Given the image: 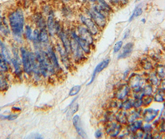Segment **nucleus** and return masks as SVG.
Here are the masks:
<instances>
[{
	"label": "nucleus",
	"mask_w": 165,
	"mask_h": 139,
	"mask_svg": "<svg viewBox=\"0 0 165 139\" xmlns=\"http://www.w3.org/2000/svg\"><path fill=\"white\" fill-rule=\"evenodd\" d=\"M8 20L11 30L13 35L16 38H21L24 29L25 18L24 13L21 9H16L9 14Z\"/></svg>",
	"instance_id": "f257e3e1"
},
{
	"label": "nucleus",
	"mask_w": 165,
	"mask_h": 139,
	"mask_svg": "<svg viewBox=\"0 0 165 139\" xmlns=\"http://www.w3.org/2000/svg\"><path fill=\"white\" fill-rule=\"evenodd\" d=\"M35 54L39 62V66L41 74L43 76L46 77L49 73L53 74L55 69L51 62L47 51H44L41 48L36 50Z\"/></svg>",
	"instance_id": "f03ea898"
},
{
	"label": "nucleus",
	"mask_w": 165,
	"mask_h": 139,
	"mask_svg": "<svg viewBox=\"0 0 165 139\" xmlns=\"http://www.w3.org/2000/svg\"><path fill=\"white\" fill-rule=\"evenodd\" d=\"M87 14L94 21L95 24L100 29H102L106 27L107 22V17L102 14L94 6L87 10Z\"/></svg>",
	"instance_id": "7ed1b4c3"
},
{
	"label": "nucleus",
	"mask_w": 165,
	"mask_h": 139,
	"mask_svg": "<svg viewBox=\"0 0 165 139\" xmlns=\"http://www.w3.org/2000/svg\"><path fill=\"white\" fill-rule=\"evenodd\" d=\"M21 61L24 72L29 75L32 72V52L28 51L26 48H20Z\"/></svg>",
	"instance_id": "20e7f679"
},
{
	"label": "nucleus",
	"mask_w": 165,
	"mask_h": 139,
	"mask_svg": "<svg viewBox=\"0 0 165 139\" xmlns=\"http://www.w3.org/2000/svg\"><path fill=\"white\" fill-rule=\"evenodd\" d=\"M71 38V55H72L74 60L76 62H80L84 60L85 56L84 53L82 49L79 46V44L77 43L76 40Z\"/></svg>",
	"instance_id": "39448f33"
},
{
	"label": "nucleus",
	"mask_w": 165,
	"mask_h": 139,
	"mask_svg": "<svg viewBox=\"0 0 165 139\" xmlns=\"http://www.w3.org/2000/svg\"><path fill=\"white\" fill-rule=\"evenodd\" d=\"M80 21L82 24L87 28L93 37L98 35L99 33L100 28L95 24L94 21L91 17L86 15H81Z\"/></svg>",
	"instance_id": "423d86ee"
},
{
	"label": "nucleus",
	"mask_w": 165,
	"mask_h": 139,
	"mask_svg": "<svg viewBox=\"0 0 165 139\" xmlns=\"http://www.w3.org/2000/svg\"><path fill=\"white\" fill-rule=\"evenodd\" d=\"M13 56L12 57V61H11V64H12L14 68V72L17 76H21L22 74V69H21V63L22 61L20 59L19 50H18L16 46L13 47Z\"/></svg>",
	"instance_id": "0eeeda50"
},
{
	"label": "nucleus",
	"mask_w": 165,
	"mask_h": 139,
	"mask_svg": "<svg viewBox=\"0 0 165 139\" xmlns=\"http://www.w3.org/2000/svg\"><path fill=\"white\" fill-rule=\"evenodd\" d=\"M47 30L50 36H54L55 34L57 33L60 27L59 22L55 20L54 14L49 15L47 20Z\"/></svg>",
	"instance_id": "6e6552de"
},
{
	"label": "nucleus",
	"mask_w": 165,
	"mask_h": 139,
	"mask_svg": "<svg viewBox=\"0 0 165 139\" xmlns=\"http://www.w3.org/2000/svg\"><path fill=\"white\" fill-rule=\"evenodd\" d=\"M144 84V79L138 74H132L130 75L129 79V86L133 90L141 89Z\"/></svg>",
	"instance_id": "1a4fd4ad"
},
{
	"label": "nucleus",
	"mask_w": 165,
	"mask_h": 139,
	"mask_svg": "<svg viewBox=\"0 0 165 139\" xmlns=\"http://www.w3.org/2000/svg\"><path fill=\"white\" fill-rule=\"evenodd\" d=\"M70 36L75 39L77 43L79 44V46H80L82 50L84 53V54L89 55L91 51V45L89 44L87 42L85 41L83 39L79 37L78 33L75 31L72 30L70 33Z\"/></svg>",
	"instance_id": "9d476101"
},
{
	"label": "nucleus",
	"mask_w": 165,
	"mask_h": 139,
	"mask_svg": "<svg viewBox=\"0 0 165 139\" xmlns=\"http://www.w3.org/2000/svg\"><path fill=\"white\" fill-rule=\"evenodd\" d=\"M76 30L78 32V35L79 37L85 40V41L87 42L91 45H93L94 43L93 36L83 25H79L76 28Z\"/></svg>",
	"instance_id": "9b49d317"
},
{
	"label": "nucleus",
	"mask_w": 165,
	"mask_h": 139,
	"mask_svg": "<svg viewBox=\"0 0 165 139\" xmlns=\"http://www.w3.org/2000/svg\"><path fill=\"white\" fill-rule=\"evenodd\" d=\"M106 132L107 135L111 137H117L122 130L121 124L119 123H108L105 127Z\"/></svg>",
	"instance_id": "f8f14e48"
},
{
	"label": "nucleus",
	"mask_w": 165,
	"mask_h": 139,
	"mask_svg": "<svg viewBox=\"0 0 165 139\" xmlns=\"http://www.w3.org/2000/svg\"><path fill=\"white\" fill-rule=\"evenodd\" d=\"M56 49H57L59 53L60 54L61 60L63 62L64 65L66 69H70L71 66L70 64V60L69 58V54H68L66 51L65 50L63 45H61L60 43H58L56 45Z\"/></svg>",
	"instance_id": "ddd939ff"
},
{
	"label": "nucleus",
	"mask_w": 165,
	"mask_h": 139,
	"mask_svg": "<svg viewBox=\"0 0 165 139\" xmlns=\"http://www.w3.org/2000/svg\"><path fill=\"white\" fill-rule=\"evenodd\" d=\"M61 40V44L67 53L71 55V38L63 30H61L57 33Z\"/></svg>",
	"instance_id": "4468645a"
},
{
	"label": "nucleus",
	"mask_w": 165,
	"mask_h": 139,
	"mask_svg": "<svg viewBox=\"0 0 165 139\" xmlns=\"http://www.w3.org/2000/svg\"><path fill=\"white\" fill-rule=\"evenodd\" d=\"M110 62H111V60L109 58H107V59L104 60L101 62H99L98 65L96 66V67L94 69V71H93V74H92L91 79V80L87 84L88 85H90L91 84H92L93 82V81L94 80V79L96 78V75H97L98 73H99L100 72L103 71L104 69H105L108 66H109Z\"/></svg>",
	"instance_id": "2eb2a0df"
},
{
	"label": "nucleus",
	"mask_w": 165,
	"mask_h": 139,
	"mask_svg": "<svg viewBox=\"0 0 165 139\" xmlns=\"http://www.w3.org/2000/svg\"><path fill=\"white\" fill-rule=\"evenodd\" d=\"M130 88L127 85L124 84L119 87L115 92V98L119 100H123L129 96Z\"/></svg>",
	"instance_id": "dca6fc26"
},
{
	"label": "nucleus",
	"mask_w": 165,
	"mask_h": 139,
	"mask_svg": "<svg viewBox=\"0 0 165 139\" xmlns=\"http://www.w3.org/2000/svg\"><path fill=\"white\" fill-rule=\"evenodd\" d=\"M134 46V45L132 42H129V43H126L123 46V48H122L121 51L120 52V53L118 55L117 59L118 60L124 59V58H127V57H129L130 55H131V54L132 53Z\"/></svg>",
	"instance_id": "f3484780"
},
{
	"label": "nucleus",
	"mask_w": 165,
	"mask_h": 139,
	"mask_svg": "<svg viewBox=\"0 0 165 139\" xmlns=\"http://www.w3.org/2000/svg\"><path fill=\"white\" fill-rule=\"evenodd\" d=\"M73 123L74 126H75V127L77 133L79 136L83 138H88L86 132H85V131L84 130V129L83 128L80 118H79L78 115L74 116L73 118Z\"/></svg>",
	"instance_id": "a211bd4d"
},
{
	"label": "nucleus",
	"mask_w": 165,
	"mask_h": 139,
	"mask_svg": "<svg viewBox=\"0 0 165 139\" xmlns=\"http://www.w3.org/2000/svg\"><path fill=\"white\" fill-rule=\"evenodd\" d=\"M47 53L49 56V58H50L51 62H52L55 70H59L60 67V65H59V62L58 58H57V57H56V55L55 53V51L52 46H48Z\"/></svg>",
	"instance_id": "6ab92c4d"
},
{
	"label": "nucleus",
	"mask_w": 165,
	"mask_h": 139,
	"mask_svg": "<svg viewBox=\"0 0 165 139\" xmlns=\"http://www.w3.org/2000/svg\"><path fill=\"white\" fill-rule=\"evenodd\" d=\"M159 110L152 108L146 109L143 113L144 120L147 123H150L153 121L158 114Z\"/></svg>",
	"instance_id": "aec40b11"
},
{
	"label": "nucleus",
	"mask_w": 165,
	"mask_h": 139,
	"mask_svg": "<svg viewBox=\"0 0 165 139\" xmlns=\"http://www.w3.org/2000/svg\"><path fill=\"white\" fill-rule=\"evenodd\" d=\"M0 48H1V53L4 57V60L7 61L8 64H11V61H12L13 56H11V54L10 53L9 50L7 47V46L4 43L1 38H0Z\"/></svg>",
	"instance_id": "412c9836"
},
{
	"label": "nucleus",
	"mask_w": 165,
	"mask_h": 139,
	"mask_svg": "<svg viewBox=\"0 0 165 139\" xmlns=\"http://www.w3.org/2000/svg\"><path fill=\"white\" fill-rule=\"evenodd\" d=\"M39 38L41 44H47L49 42V33L46 28L39 29Z\"/></svg>",
	"instance_id": "4be33fe9"
},
{
	"label": "nucleus",
	"mask_w": 165,
	"mask_h": 139,
	"mask_svg": "<svg viewBox=\"0 0 165 139\" xmlns=\"http://www.w3.org/2000/svg\"><path fill=\"white\" fill-rule=\"evenodd\" d=\"M34 22L39 29L47 27V22L41 14L37 13L34 16Z\"/></svg>",
	"instance_id": "5701e85b"
},
{
	"label": "nucleus",
	"mask_w": 165,
	"mask_h": 139,
	"mask_svg": "<svg viewBox=\"0 0 165 139\" xmlns=\"http://www.w3.org/2000/svg\"><path fill=\"white\" fill-rule=\"evenodd\" d=\"M0 32L6 36L10 33L9 28L6 22L5 18L1 15H0Z\"/></svg>",
	"instance_id": "b1692460"
},
{
	"label": "nucleus",
	"mask_w": 165,
	"mask_h": 139,
	"mask_svg": "<svg viewBox=\"0 0 165 139\" xmlns=\"http://www.w3.org/2000/svg\"><path fill=\"white\" fill-rule=\"evenodd\" d=\"M116 119L117 122L121 124H126L128 122L127 115L125 110L119 111L116 116Z\"/></svg>",
	"instance_id": "393cba45"
},
{
	"label": "nucleus",
	"mask_w": 165,
	"mask_h": 139,
	"mask_svg": "<svg viewBox=\"0 0 165 139\" xmlns=\"http://www.w3.org/2000/svg\"><path fill=\"white\" fill-rule=\"evenodd\" d=\"M142 125H143V121L141 120H135L129 125V130L132 132H135L136 130L141 128Z\"/></svg>",
	"instance_id": "a878e982"
},
{
	"label": "nucleus",
	"mask_w": 165,
	"mask_h": 139,
	"mask_svg": "<svg viewBox=\"0 0 165 139\" xmlns=\"http://www.w3.org/2000/svg\"><path fill=\"white\" fill-rule=\"evenodd\" d=\"M142 13H143V9H142L141 6H140V4H139L135 7L134 12L132 13V15L130 16L129 22H132L135 18H136V17L141 16Z\"/></svg>",
	"instance_id": "bb28decb"
},
{
	"label": "nucleus",
	"mask_w": 165,
	"mask_h": 139,
	"mask_svg": "<svg viewBox=\"0 0 165 139\" xmlns=\"http://www.w3.org/2000/svg\"><path fill=\"white\" fill-rule=\"evenodd\" d=\"M98 4L108 14H111L112 11V8L106 0H98Z\"/></svg>",
	"instance_id": "cd10ccee"
},
{
	"label": "nucleus",
	"mask_w": 165,
	"mask_h": 139,
	"mask_svg": "<svg viewBox=\"0 0 165 139\" xmlns=\"http://www.w3.org/2000/svg\"><path fill=\"white\" fill-rule=\"evenodd\" d=\"M140 117V113L139 111H134L131 113V114H129V116H127L128 123H132Z\"/></svg>",
	"instance_id": "c85d7f7f"
},
{
	"label": "nucleus",
	"mask_w": 165,
	"mask_h": 139,
	"mask_svg": "<svg viewBox=\"0 0 165 139\" xmlns=\"http://www.w3.org/2000/svg\"><path fill=\"white\" fill-rule=\"evenodd\" d=\"M133 101L130 99H127L125 100L124 102L121 103V105L120 106V108H121L123 110H129L133 106Z\"/></svg>",
	"instance_id": "c756f323"
},
{
	"label": "nucleus",
	"mask_w": 165,
	"mask_h": 139,
	"mask_svg": "<svg viewBox=\"0 0 165 139\" xmlns=\"http://www.w3.org/2000/svg\"><path fill=\"white\" fill-rule=\"evenodd\" d=\"M78 108H79V105L78 103H75V105H72L70 108V109H68V111L67 113L68 118H70L74 114L76 113L78 111Z\"/></svg>",
	"instance_id": "7c9ffc66"
},
{
	"label": "nucleus",
	"mask_w": 165,
	"mask_h": 139,
	"mask_svg": "<svg viewBox=\"0 0 165 139\" xmlns=\"http://www.w3.org/2000/svg\"><path fill=\"white\" fill-rule=\"evenodd\" d=\"M156 74L158 77L161 79H164L165 77V66L159 65L156 67Z\"/></svg>",
	"instance_id": "2f4dec72"
},
{
	"label": "nucleus",
	"mask_w": 165,
	"mask_h": 139,
	"mask_svg": "<svg viewBox=\"0 0 165 139\" xmlns=\"http://www.w3.org/2000/svg\"><path fill=\"white\" fill-rule=\"evenodd\" d=\"M25 36L28 40L32 41L33 32L32 30V28L29 26H26L25 27Z\"/></svg>",
	"instance_id": "473e14b6"
},
{
	"label": "nucleus",
	"mask_w": 165,
	"mask_h": 139,
	"mask_svg": "<svg viewBox=\"0 0 165 139\" xmlns=\"http://www.w3.org/2000/svg\"><path fill=\"white\" fill-rule=\"evenodd\" d=\"M153 98L150 95H144L143 97L141 98L142 105L144 106H149L150 104L152 102Z\"/></svg>",
	"instance_id": "72a5a7b5"
},
{
	"label": "nucleus",
	"mask_w": 165,
	"mask_h": 139,
	"mask_svg": "<svg viewBox=\"0 0 165 139\" xmlns=\"http://www.w3.org/2000/svg\"><path fill=\"white\" fill-rule=\"evenodd\" d=\"M150 82L153 85H157L159 83V79L157 75L155 73L151 74L149 76Z\"/></svg>",
	"instance_id": "f704fd0d"
},
{
	"label": "nucleus",
	"mask_w": 165,
	"mask_h": 139,
	"mask_svg": "<svg viewBox=\"0 0 165 139\" xmlns=\"http://www.w3.org/2000/svg\"><path fill=\"white\" fill-rule=\"evenodd\" d=\"M81 85H75L73 87L69 92V96H72L77 95L79 92V91L81 90Z\"/></svg>",
	"instance_id": "c9c22d12"
},
{
	"label": "nucleus",
	"mask_w": 165,
	"mask_h": 139,
	"mask_svg": "<svg viewBox=\"0 0 165 139\" xmlns=\"http://www.w3.org/2000/svg\"><path fill=\"white\" fill-rule=\"evenodd\" d=\"M145 95H151L153 93V87L151 85H146L142 89Z\"/></svg>",
	"instance_id": "e433bc0d"
},
{
	"label": "nucleus",
	"mask_w": 165,
	"mask_h": 139,
	"mask_svg": "<svg viewBox=\"0 0 165 139\" xmlns=\"http://www.w3.org/2000/svg\"><path fill=\"white\" fill-rule=\"evenodd\" d=\"M122 46H123V42L122 40L121 41L117 42L115 43L114 46V48H113L114 53H117L118 52L120 51L122 48Z\"/></svg>",
	"instance_id": "4c0bfd02"
},
{
	"label": "nucleus",
	"mask_w": 165,
	"mask_h": 139,
	"mask_svg": "<svg viewBox=\"0 0 165 139\" xmlns=\"http://www.w3.org/2000/svg\"><path fill=\"white\" fill-rule=\"evenodd\" d=\"M141 66L145 70H151L153 69V65L151 62L148 60H144L142 62Z\"/></svg>",
	"instance_id": "58836bf2"
},
{
	"label": "nucleus",
	"mask_w": 165,
	"mask_h": 139,
	"mask_svg": "<svg viewBox=\"0 0 165 139\" xmlns=\"http://www.w3.org/2000/svg\"><path fill=\"white\" fill-rule=\"evenodd\" d=\"M153 99H154V100H155V101H156V102H160V103L163 102V101H164V96H163V95L162 94L161 91H159L158 92L156 93Z\"/></svg>",
	"instance_id": "ea45409f"
},
{
	"label": "nucleus",
	"mask_w": 165,
	"mask_h": 139,
	"mask_svg": "<svg viewBox=\"0 0 165 139\" xmlns=\"http://www.w3.org/2000/svg\"><path fill=\"white\" fill-rule=\"evenodd\" d=\"M18 116L17 114H10V115H7V116H3L1 115L0 116V118L3 119H8V120H14L17 118H18Z\"/></svg>",
	"instance_id": "a19ab883"
},
{
	"label": "nucleus",
	"mask_w": 165,
	"mask_h": 139,
	"mask_svg": "<svg viewBox=\"0 0 165 139\" xmlns=\"http://www.w3.org/2000/svg\"><path fill=\"white\" fill-rule=\"evenodd\" d=\"M6 85H7L6 81L5 79L2 76L1 74H0V89H4Z\"/></svg>",
	"instance_id": "79ce46f5"
},
{
	"label": "nucleus",
	"mask_w": 165,
	"mask_h": 139,
	"mask_svg": "<svg viewBox=\"0 0 165 139\" xmlns=\"http://www.w3.org/2000/svg\"><path fill=\"white\" fill-rule=\"evenodd\" d=\"M133 107L135 108H139L142 105V102L141 99H136L133 101Z\"/></svg>",
	"instance_id": "37998d69"
},
{
	"label": "nucleus",
	"mask_w": 165,
	"mask_h": 139,
	"mask_svg": "<svg viewBox=\"0 0 165 139\" xmlns=\"http://www.w3.org/2000/svg\"><path fill=\"white\" fill-rule=\"evenodd\" d=\"M144 128V130L146 132H150L152 130V127L149 124H146L144 127H143Z\"/></svg>",
	"instance_id": "c03bdc74"
},
{
	"label": "nucleus",
	"mask_w": 165,
	"mask_h": 139,
	"mask_svg": "<svg viewBox=\"0 0 165 139\" xmlns=\"http://www.w3.org/2000/svg\"><path fill=\"white\" fill-rule=\"evenodd\" d=\"M135 137L136 138H142L144 137V132L142 130H140V129L137 130L135 132Z\"/></svg>",
	"instance_id": "a18cd8bd"
},
{
	"label": "nucleus",
	"mask_w": 165,
	"mask_h": 139,
	"mask_svg": "<svg viewBox=\"0 0 165 139\" xmlns=\"http://www.w3.org/2000/svg\"><path fill=\"white\" fill-rule=\"evenodd\" d=\"M94 135H95V137L97 138H101L102 136V131L100 129H98L95 132Z\"/></svg>",
	"instance_id": "49530a36"
},
{
	"label": "nucleus",
	"mask_w": 165,
	"mask_h": 139,
	"mask_svg": "<svg viewBox=\"0 0 165 139\" xmlns=\"http://www.w3.org/2000/svg\"><path fill=\"white\" fill-rule=\"evenodd\" d=\"M109 2L112 5V6H119V0H108Z\"/></svg>",
	"instance_id": "de8ad7c7"
},
{
	"label": "nucleus",
	"mask_w": 165,
	"mask_h": 139,
	"mask_svg": "<svg viewBox=\"0 0 165 139\" xmlns=\"http://www.w3.org/2000/svg\"><path fill=\"white\" fill-rule=\"evenodd\" d=\"M130 30H126V32L124 33V37H123V39L124 40H125V39H127V38H129V36H130Z\"/></svg>",
	"instance_id": "09e8293b"
},
{
	"label": "nucleus",
	"mask_w": 165,
	"mask_h": 139,
	"mask_svg": "<svg viewBox=\"0 0 165 139\" xmlns=\"http://www.w3.org/2000/svg\"><path fill=\"white\" fill-rule=\"evenodd\" d=\"M160 88L162 90L165 91V79H162L160 82Z\"/></svg>",
	"instance_id": "8fccbe9b"
},
{
	"label": "nucleus",
	"mask_w": 165,
	"mask_h": 139,
	"mask_svg": "<svg viewBox=\"0 0 165 139\" xmlns=\"http://www.w3.org/2000/svg\"><path fill=\"white\" fill-rule=\"evenodd\" d=\"M129 0H119V4L122 6H126L128 3Z\"/></svg>",
	"instance_id": "3c124183"
},
{
	"label": "nucleus",
	"mask_w": 165,
	"mask_h": 139,
	"mask_svg": "<svg viewBox=\"0 0 165 139\" xmlns=\"http://www.w3.org/2000/svg\"><path fill=\"white\" fill-rule=\"evenodd\" d=\"M161 129L163 132H165V121H164L161 125Z\"/></svg>",
	"instance_id": "603ef678"
},
{
	"label": "nucleus",
	"mask_w": 165,
	"mask_h": 139,
	"mask_svg": "<svg viewBox=\"0 0 165 139\" xmlns=\"http://www.w3.org/2000/svg\"><path fill=\"white\" fill-rule=\"evenodd\" d=\"M129 72H130V71L129 70V69H127V70L124 73V76H123V78H124V79H126V77H127V76H128V74H129Z\"/></svg>",
	"instance_id": "864d4df0"
},
{
	"label": "nucleus",
	"mask_w": 165,
	"mask_h": 139,
	"mask_svg": "<svg viewBox=\"0 0 165 139\" xmlns=\"http://www.w3.org/2000/svg\"><path fill=\"white\" fill-rule=\"evenodd\" d=\"M89 1L91 2V3H96V2H98V0H88Z\"/></svg>",
	"instance_id": "5fc2aeb1"
},
{
	"label": "nucleus",
	"mask_w": 165,
	"mask_h": 139,
	"mask_svg": "<svg viewBox=\"0 0 165 139\" xmlns=\"http://www.w3.org/2000/svg\"><path fill=\"white\" fill-rule=\"evenodd\" d=\"M141 21L142 22H143V23H144V24H145V22H146V20H145V19L143 18V19H141Z\"/></svg>",
	"instance_id": "6e6d98bb"
},
{
	"label": "nucleus",
	"mask_w": 165,
	"mask_h": 139,
	"mask_svg": "<svg viewBox=\"0 0 165 139\" xmlns=\"http://www.w3.org/2000/svg\"><path fill=\"white\" fill-rule=\"evenodd\" d=\"M62 1H64V2H68L69 0H62Z\"/></svg>",
	"instance_id": "4d7b16f0"
},
{
	"label": "nucleus",
	"mask_w": 165,
	"mask_h": 139,
	"mask_svg": "<svg viewBox=\"0 0 165 139\" xmlns=\"http://www.w3.org/2000/svg\"><path fill=\"white\" fill-rule=\"evenodd\" d=\"M137 1H140V0H137Z\"/></svg>",
	"instance_id": "13d9d810"
}]
</instances>
